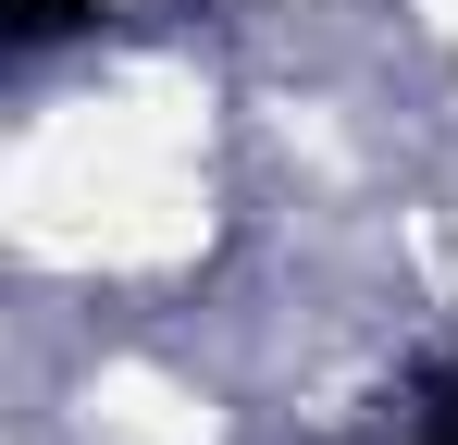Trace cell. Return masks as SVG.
Wrapping results in <instances>:
<instances>
[{
	"label": "cell",
	"instance_id": "1",
	"mask_svg": "<svg viewBox=\"0 0 458 445\" xmlns=\"http://www.w3.org/2000/svg\"><path fill=\"white\" fill-rule=\"evenodd\" d=\"M87 25H99V0H0V38H13V50H63Z\"/></svg>",
	"mask_w": 458,
	"mask_h": 445
},
{
	"label": "cell",
	"instance_id": "2",
	"mask_svg": "<svg viewBox=\"0 0 458 445\" xmlns=\"http://www.w3.org/2000/svg\"><path fill=\"white\" fill-rule=\"evenodd\" d=\"M409 396H421V445H458V359H421Z\"/></svg>",
	"mask_w": 458,
	"mask_h": 445
}]
</instances>
